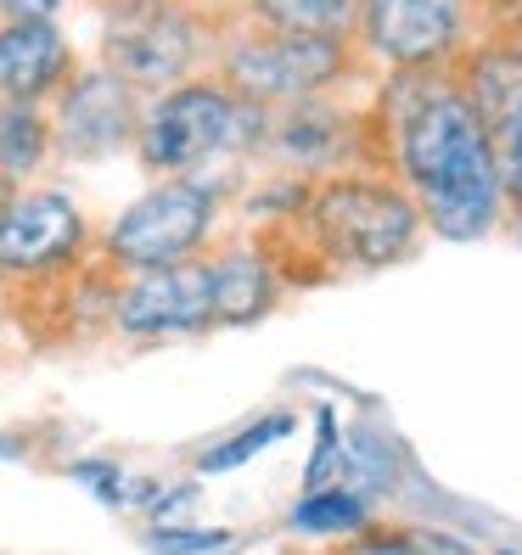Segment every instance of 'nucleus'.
Returning <instances> with one entry per match:
<instances>
[{
	"label": "nucleus",
	"instance_id": "nucleus-19",
	"mask_svg": "<svg viewBox=\"0 0 522 555\" xmlns=\"http://www.w3.org/2000/svg\"><path fill=\"white\" fill-rule=\"evenodd\" d=\"M68 477L79 482V488H90L102 505H113V511H124V505H141L147 500V482H129V472L124 466H113V461H74L68 466Z\"/></svg>",
	"mask_w": 522,
	"mask_h": 555
},
{
	"label": "nucleus",
	"instance_id": "nucleus-7",
	"mask_svg": "<svg viewBox=\"0 0 522 555\" xmlns=\"http://www.w3.org/2000/svg\"><path fill=\"white\" fill-rule=\"evenodd\" d=\"M96 264V224L62 185H17L0 214V286L51 292Z\"/></svg>",
	"mask_w": 522,
	"mask_h": 555
},
{
	"label": "nucleus",
	"instance_id": "nucleus-15",
	"mask_svg": "<svg viewBox=\"0 0 522 555\" xmlns=\"http://www.w3.org/2000/svg\"><path fill=\"white\" fill-rule=\"evenodd\" d=\"M51 163H56L51 113L28 102H0V175L12 185H40Z\"/></svg>",
	"mask_w": 522,
	"mask_h": 555
},
{
	"label": "nucleus",
	"instance_id": "nucleus-20",
	"mask_svg": "<svg viewBox=\"0 0 522 555\" xmlns=\"http://www.w3.org/2000/svg\"><path fill=\"white\" fill-rule=\"evenodd\" d=\"M141 544L152 555H219L225 544H231V533H225V528H191V521H169V528H147Z\"/></svg>",
	"mask_w": 522,
	"mask_h": 555
},
{
	"label": "nucleus",
	"instance_id": "nucleus-13",
	"mask_svg": "<svg viewBox=\"0 0 522 555\" xmlns=\"http://www.w3.org/2000/svg\"><path fill=\"white\" fill-rule=\"evenodd\" d=\"M214 325H253L281 304V264L265 242H219L203 253Z\"/></svg>",
	"mask_w": 522,
	"mask_h": 555
},
{
	"label": "nucleus",
	"instance_id": "nucleus-10",
	"mask_svg": "<svg viewBox=\"0 0 522 555\" xmlns=\"http://www.w3.org/2000/svg\"><path fill=\"white\" fill-rule=\"evenodd\" d=\"M366 146H371L366 113L343 107V95H320V102H298V107L270 113L258 163H276V175L315 185V180H332V175L354 169V157Z\"/></svg>",
	"mask_w": 522,
	"mask_h": 555
},
{
	"label": "nucleus",
	"instance_id": "nucleus-28",
	"mask_svg": "<svg viewBox=\"0 0 522 555\" xmlns=\"http://www.w3.org/2000/svg\"><path fill=\"white\" fill-rule=\"evenodd\" d=\"M517 35H522V28H517Z\"/></svg>",
	"mask_w": 522,
	"mask_h": 555
},
{
	"label": "nucleus",
	"instance_id": "nucleus-16",
	"mask_svg": "<svg viewBox=\"0 0 522 555\" xmlns=\"http://www.w3.org/2000/svg\"><path fill=\"white\" fill-rule=\"evenodd\" d=\"M287 521L292 533H309V539H360L371 533V500L354 494V488H309Z\"/></svg>",
	"mask_w": 522,
	"mask_h": 555
},
{
	"label": "nucleus",
	"instance_id": "nucleus-3",
	"mask_svg": "<svg viewBox=\"0 0 522 555\" xmlns=\"http://www.w3.org/2000/svg\"><path fill=\"white\" fill-rule=\"evenodd\" d=\"M298 224L309 231L315 253L343 275H371L387 264H405L421 247V236H428L410 191L394 175H377V169H343L332 180H315Z\"/></svg>",
	"mask_w": 522,
	"mask_h": 555
},
{
	"label": "nucleus",
	"instance_id": "nucleus-24",
	"mask_svg": "<svg viewBox=\"0 0 522 555\" xmlns=\"http://www.w3.org/2000/svg\"><path fill=\"white\" fill-rule=\"evenodd\" d=\"M198 7H208L219 23H231V17H242V0H198Z\"/></svg>",
	"mask_w": 522,
	"mask_h": 555
},
{
	"label": "nucleus",
	"instance_id": "nucleus-11",
	"mask_svg": "<svg viewBox=\"0 0 522 555\" xmlns=\"http://www.w3.org/2000/svg\"><path fill=\"white\" fill-rule=\"evenodd\" d=\"M107 325L124 343H163V337H203V332H214L203 258L175 264V270H152V275H124L113 286Z\"/></svg>",
	"mask_w": 522,
	"mask_h": 555
},
{
	"label": "nucleus",
	"instance_id": "nucleus-14",
	"mask_svg": "<svg viewBox=\"0 0 522 555\" xmlns=\"http://www.w3.org/2000/svg\"><path fill=\"white\" fill-rule=\"evenodd\" d=\"M242 17L276 35H304V40H343L354 46L360 0H242Z\"/></svg>",
	"mask_w": 522,
	"mask_h": 555
},
{
	"label": "nucleus",
	"instance_id": "nucleus-1",
	"mask_svg": "<svg viewBox=\"0 0 522 555\" xmlns=\"http://www.w3.org/2000/svg\"><path fill=\"white\" fill-rule=\"evenodd\" d=\"M366 124L371 135H382L394 180L421 214V231L438 242H488L506 231V185L455 68L382 74Z\"/></svg>",
	"mask_w": 522,
	"mask_h": 555
},
{
	"label": "nucleus",
	"instance_id": "nucleus-27",
	"mask_svg": "<svg viewBox=\"0 0 522 555\" xmlns=\"http://www.w3.org/2000/svg\"><path fill=\"white\" fill-rule=\"evenodd\" d=\"M500 555H517V550H500Z\"/></svg>",
	"mask_w": 522,
	"mask_h": 555
},
{
	"label": "nucleus",
	"instance_id": "nucleus-21",
	"mask_svg": "<svg viewBox=\"0 0 522 555\" xmlns=\"http://www.w3.org/2000/svg\"><path fill=\"white\" fill-rule=\"evenodd\" d=\"M74 0H0V23H62Z\"/></svg>",
	"mask_w": 522,
	"mask_h": 555
},
{
	"label": "nucleus",
	"instance_id": "nucleus-22",
	"mask_svg": "<svg viewBox=\"0 0 522 555\" xmlns=\"http://www.w3.org/2000/svg\"><path fill=\"white\" fill-rule=\"evenodd\" d=\"M343 555H410V544H405V533H360V539H348V550Z\"/></svg>",
	"mask_w": 522,
	"mask_h": 555
},
{
	"label": "nucleus",
	"instance_id": "nucleus-23",
	"mask_svg": "<svg viewBox=\"0 0 522 555\" xmlns=\"http://www.w3.org/2000/svg\"><path fill=\"white\" fill-rule=\"evenodd\" d=\"M405 544H410V555H472L467 544H455L449 533H428V528L405 533Z\"/></svg>",
	"mask_w": 522,
	"mask_h": 555
},
{
	"label": "nucleus",
	"instance_id": "nucleus-18",
	"mask_svg": "<svg viewBox=\"0 0 522 555\" xmlns=\"http://www.w3.org/2000/svg\"><path fill=\"white\" fill-rule=\"evenodd\" d=\"M483 135H488V152H495L506 203H522V90L506 95L495 113H483Z\"/></svg>",
	"mask_w": 522,
	"mask_h": 555
},
{
	"label": "nucleus",
	"instance_id": "nucleus-4",
	"mask_svg": "<svg viewBox=\"0 0 522 555\" xmlns=\"http://www.w3.org/2000/svg\"><path fill=\"white\" fill-rule=\"evenodd\" d=\"M219 85H231L242 102L281 113L298 102H320V95H343L366 74V62L343 40H304V35H276L247 17H231L219 28L214 68Z\"/></svg>",
	"mask_w": 522,
	"mask_h": 555
},
{
	"label": "nucleus",
	"instance_id": "nucleus-17",
	"mask_svg": "<svg viewBox=\"0 0 522 555\" xmlns=\"http://www.w3.org/2000/svg\"><path fill=\"white\" fill-rule=\"evenodd\" d=\"M292 427H298V415H287V410H276V415H258L253 427H242V433H231L225 443L203 449V454H198V472H203V477L237 472V466H247V461H253V454H265L270 443H281Z\"/></svg>",
	"mask_w": 522,
	"mask_h": 555
},
{
	"label": "nucleus",
	"instance_id": "nucleus-8",
	"mask_svg": "<svg viewBox=\"0 0 522 555\" xmlns=\"http://www.w3.org/2000/svg\"><path fill=\"white\" fill-rule=\"evenodd\" d=\"M478 46V0H360L354 51L366 74L455 68Z\"/></svg>",
	"mask_w": 522,
	"mask_h": 555
},
{
	"label": "nucleus",
	"instance_id": "nucleus-25",
	"mask_svg": "<svg viewBox=\"0 0 522 555\" xmlns=\"http://www.w3.org/2000/svg\"><path fill=\"white\" fill-rule=\"evenodd\" d=\"M506 236L522 247V203H511V214H506Z\"/></svg>",
	"mask_w": 522,
	"mask_h": 555
},
{
	"label": "nucleus",
	"instance_id": "nucleus-26",
	"mask_svg": "<svg viewBox=\"0 0 522 555\" xmlns=\"http://www.w3.org/2000/svg\"><path fill=\"white\" fill-rule=\"evenodd\" d=\"M12 191H17V185H12L7 175H0V214H7V203H12Z\"/></svg>",
	"mask_w": 522,
	"mask_h": 555
},
{
	"label": "nucleus",
	"instance_id": "nucleus-12",
	"mask_svg": "<svg viewBox=\"0 0 522 555\" xmlns=\"http://www.w3.org/2000/svg\"><path fill=\"white\" fill-rule=\"evenodd\" d=\"M74 68L79 51L62 23H0V102L51 107Z\"/></svg>",
	"mask_w": 522,
	"mask_h": 555
},
{
	"label": "nucleus",
	"instance_id": "nucleus-2",
	"mask_svg": "<svg viewBox=\"0 0 522 555\" xmlns=\"http://www.w3.org/2000/svg\"><path fill=\"white\" fill-rule=\"evenodd\" d=\"M270 113L242 102L231 85L198 74L141 102L136 124V163L152 180H214L231 191V175L258 163Z\"/></svg>",
	"mask_w": 522,
	"mask_h": 555
},
{
	"label": "nucleus",
	"instance_id": "nucleus-6",
	"mask_svg": "<svg viewBox=\"0 0 522 555\" xmlns=\"http://www.w3.org/2000/svg\"><path fill=\"white\" fill-rule=\"evenodd\" d=\"M225 185L214 180H152L136 203H124L96 236V264L107 275H152L203 258L219 236Z\"/></svg>",
	"mask_w": 522,
	"mask_h": 555
},
{
	"label": "nucleus",
	"instance_id": "nucleus-5",
	"mask_svg": "<svg viewBox=\"0 0 522 555\" xmlns=\"http://www.w3.org/2000/svg\"><path fill=\"white\" fill-rule=\"evenodd\" d=\"M219 28L225 23L198 0H102L96 62L141 95H157L214 68Z\"/></svg>",
	"mask_w": 522,
	"mask_h": 555
},
{
	"label": "nucleus",
	"instance_id": "nucleus-9",
	"mask_svg": "<svg viewBox=\"0 0 522 555\" xmlns=\"http://www.w3.org/2000/svg\"><path fill=\"white\" fill-rule=\"evenodd\" d=\"M147 95L136 85H124L102 62H79L74 79L51 95V146L62 163H107L118 152L136 146Z\"/></svg>",
	"mask_w": 522,
	"mask_h": 555
}]
</instances>
